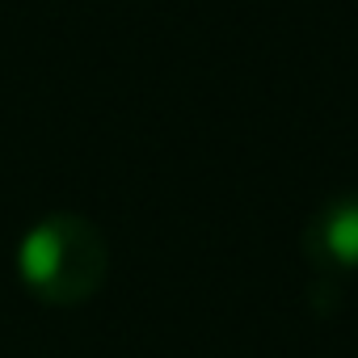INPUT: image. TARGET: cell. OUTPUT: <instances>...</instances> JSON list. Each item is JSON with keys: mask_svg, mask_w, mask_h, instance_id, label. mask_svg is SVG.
<instances>
[{"mask_svg": "<svg viewBox=\"0 0 358 358\" xmlns=\"http://www.w3.org/2000/svg\"><path fill=\"white\" fill-rule=\"evenodd\" d=\"M17 274L38 303L80 308L110 274V245L85 215H47L17 245Z\"/></svg>", "mask_w": 358, "mask_h": 358, "instance_id": "cell-1", "label": "cell"}, {"mask_svg": "<svg viewBox=\"0 0 358 358\" xmlns=\"http://www.w3.org/2000/svg\"><path fill=\"white\" fill-rule=\"evenodd\" d=\"M303 253L324 274H358V194H337L308 215Z\"/></svg>", "mask_w": 358, "mask_h": 358, "instance_id": "cell-2", "label": "cell"}]
</instances>
